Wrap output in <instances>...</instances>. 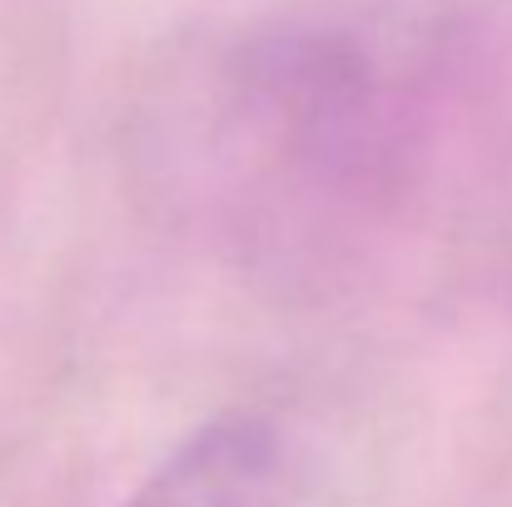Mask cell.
<instances>
[{"instance_id":"cell-1","label":"cell","mask_w":512,"mask_h":507,"mask_svg":"<svg viewBox=\"0 0 512 507\" xmlns=\"http://www.w3.org/2000/svg\"><path fill=\"white\" fill-rule=\"evenodd\" d=\"M289 478L294 463L279 423L234 413L189 433L125 507H284Z\"/></svg>"}]
</instances>
